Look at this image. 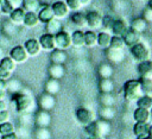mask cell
<instances>
[{
	"label": "cell",
	"instance_id": "obj_55",
	"mask_svg": "<svg viewBox=\"0 0 152 139\" xmlns=\"http://www.w3.org/2000/svg\"><path fill=\"white\" fill-rule=\"evenodd\" d=\"M147 134L152 138V124L151 125H148V131H147Z\"/></svg>",
	"mask_w": 152,
	"mask_h": 139
},
{
	"label": "cell",
	"instance_id": "obj_8",
	"mask_svg": "<svg viewBox=\"0 0 152 139\" xmlns=\"http://www.w3.org/2000/svg\"><path fill=\"white\" fill-rule=\"evenodd\" d=\"M10 57H11L17 64H20V63L26 62L30 56H28V53L26 52L24 45H15L14 48L11 49V51H10Z\"/></svg>",
	"mask_w": 152,
	"mask_h": 139
},
{
	"label": "cell",
	"instance_id": "obj_26",
	"mask_svg": "<svg viewBox=\"0 0 152 139\" xmlns=\"http://www.w3.org/2000/svg\"><path fill=\"white\" fill-rule=\"evenodd\" d=\"M39 18L37 12H26L24 18V25L26 27H36L39 24Z\"/></svg>",
	"mask_w": 152,
	"mask_h": 139
},
{
	"label": "cell",
	"instance_id": "obj_14",
	"mask_svg": "<svg viewBox=\"0 0 152 139\" xmlns=\"http://www.w3.org/2000/svg\"><path fill=\"white\" fill-rule=\"evenodd\" d=\"M24 48H25L26 52L28 53V56H32V57L38 56L39 52L42 51L39 40L36 39V38H30V39H27V40L24 43Z\"/></svg>",
	"mask_w": 152,
	"mask_h": 139
},
{
	"label": "cell",
	"instance_id": "obj_20",
	"mask_svg": "<svg viewBox=\"0 0 152 139\" xmlns=\"http://www.w3.org/2000/svg\"><path fill=\"white\" fill-rule=\"evenodd\" d=\"M59 90H61L59 80L49 77V80H46V82L44 84V91L48 94H51V95H56L57 93H59Z\"/></svg>",
	"mask_w": 152,
	"mask_h": 139
},
{
	"label": "cell",
	"instance_id": "obj_13",
	"mask_svg": "<svg viewBox=\"0 0 152 139\" xmlns=\"http://www.w3.org/2000/svg\"><path fill=\"white\" fill-rule=\"evenodd\" d=\"M39 44H40V48L44 50V51H49L51 52L52 50L56 49V42H55V36L53 34H50V33H44L39 37Z\"/></svg>",
	"mask_w": 152,
	"mask_h": 139
},
{
	"label": "cell",
	"instance_id": "obj_59",
	"mask_svg": "<svg viewBox=\"0 0 152 139\" xmlns=\"http://www.w3.org/2000/svg\"><path fill=\"white\" fill-rule=\"evenodd\" d=\"M147 6H148L150 8H152V0H148V4H147Z\"/></svg>",
	"mask_w": 152,
	"mask_h": 139
},
{
	"label": "cell",
	"instance_id": "obj_31",
	"mask_svg": "<svg viewBox=\"0 0 152 139\" xmlns=\"http://www.w3.org/2000/svg\"><path fill=\"white\" fill-rule=\"evenodd\" d=\"M110 39H112V34L108 32H100L97 33V43L96 45L102 48V49H107L110 45Z\"/></svg>",
	"mask_w": 152,
	"mask_h": 139
},
{
	"label": "cell",
	"instance_id": "obj_4",
	"mask_svg": "<svg viewBox=\"0 0 152 139\" xmlns=\"http://www.w3.org/2000/svg\"><path fill=\"white\" fill-rule=\"evenodd\" d=\"M75 116H76V120L78 121V124H81L82 126H87V125H89V124H91L93 121L96 120V114L87 107L77 108L76 113H75Z\"/></svg>",
	"mask_w": 152,
	"mask_h": 139
},
{
	"label": "cell",
	"instance_id": "obj_58",
	"mask_svg": "<svg viewBox=\"0 0 152 139\" xmlns=\"http://www.w3.org/2000/svg\"><path fill=\"white\" fill-rule=\"evenodd\" d=\"M88 139H104V137H89Z\"/></svg>",
	"mask_w": 152,
	"mask_h": 139
},
{
	"label": "cell",
	"instance_id": "obj_27",
	"mask_svg": "<svg viewBox=\"0 0 152 139\" xmlns=\"http://www.w3.org/2000/svg\"><path fill=\"white\" fill-rule=\"evenodd\" d=\"M71 44L75 48L84 46V32L81 30H76L71 33Z\"/></svg>",
	"mask_w": 152,
	"mask_h": 139
},
{
	"label": "cell",
	"instance_id": "obj_19",
	"mask_svg": "<svg viewBox=\"0 0 152 139\" xmlns=\"http://www.w3.org/2000/svg\"><path fill=\"white\" fill-rule=\"evenodd\" d=\"M122 38H124L125 45H127L129 48L135 45V44H138V43H140V39H141L140 33H138V32H135V31H133L131 29H128V31L122 36Z\"/></svg>",
	"mask_w": 152,
	"mask_h": 139
},
{
	"label": "cell",
	"instance_id": "obj_41",
	"mask_svg": "<svg viewBox=\"0 0 152 139\" xmlns=\"http://www.w3.org/2000/svg\"><path fill=\"white\" fill-rule=\"evenodd\" d=\"M0 65H2L5 69L10 70L11 72H13V71L15 70V68H17V63H15L10 56H5V57L0 61Z\"/></svg>",
	"mask_w": 152,
	"mask_h": 139
},
{
	"label": "cell",
	"instance_id": "obj_30",
	"mask_svg": "<svg viewBox=\"0 0 152 139\" xmlns=\"http://www.w3.org/2000/svg\"><path fill=\"white\" fill-rule=\"evenodd\" d=\"M139 82L142 94L152 96V77H140Z\"/></svg>",
	"mask_w": 152,
	"mask_h": 139
},
{
	"label": "cell",
	"instance_id": "obj_60",
	"mask_svg": "<svg viewBox=\"0 0 152 139\" xmlns=\"http://www.w3.org/2000/svg\"><path fill=\"white\" fill-rule=\"evenodd\" d=\"M151 118H152V109H151Z\"/></svg>",
	"mask_w": 152,
	"mask_h": 139
},
{
	"label": "cell",
	"instance_id": "obj_51",
	"mask_svg": "<svg viewBox=\"0 0 152 139\" xmlns=\"http://www.w3.org/2000/svg\"><path fill=\"white\" fill-rule=\"evenodd\" d=\"M1 139H19V138H18V134L15 132H12V133L1 135Z\"/></svg>",
	"mask_w": 152,
	"mask_h": 139
},
{
	"label": "cell",
	"instance_id": "obj_48",
	"mask_svg": "<svg viewBox=\"0 0 152 139\" xmlns=\"http://www.w3.org/2000/svg\"><path fill=\"white\" fill-rule=\"evenodd\" d=\"M12 74L13 72H11L10 70H7V69H5L2 65H0V78H2V80H8V78H11V76H12Z\"/></svg>",
	"mask_w": 152,
	"mask_h": 139
},
{
	"label": "cell",
	"instance_id": "obj_22",
	"mask_svg": "<svg viewBox=\"0 0 152 139\" xmlns=\"http://www.w3.org/2000/svg\"><path fill=\"white\" fill-rule=\"evenodd\" d=\"M48 74L51 78H56L59 80L64 76L65 74V69L63 67V64H53L51 63V65L48 68Z\"/></svg>",
	"mask_w": 152,
	"mask_h": 139
},
{
	"label": "cell",
	"instance_id": "obj_42",
	"mask_svg": "<svg viewBox=\"0 0 152 139\" xmlns=\"http://www.w3.org/2000/svg\"><path fill=\"white\" fill-rule=\"evenodd\" d=\"M109 48H112V49H118V50H122V49L125 48L124 38L120 37V36H112Z\"/></svg>",
	"mask_w": 152,
	"mask_h": 139
},
{
	"label": "cell",
	"instance_id": "obj_49",
	"mask_svg": "<svg viewBox=\"0 0 152 139\" xmlns=\"http://www.w3.org/2000/svg\"><path fill=\"white\" fill-rule=\"evenodd\" d=\"M7 4L12 7V10H15L23 6V0H7Z\"/></svg>",
	"mask_w": 152,
	"mask_h": 139
},
{
	"label": "cell",
	"instance_id": "obj_16",
	"mask_svg": "<svg viewBox=\"0 0 152 139\" xmlns=\"http://www.w3.org/2000/svg\"><path fill=\"white\" fill-rule=\"evenodd\" d=\"M66 59H68V53L65 52V50L56 48L50 52V61L53 64H64Z\"/></svg>",
	"mask_w": 152,
	"mask_h": 139
},
{
	"label": "cell",
	"instance_id": "obj_33",
	"mask_svg": "<svg viewBox=\"0 0 152 139\" xmlns=\"http://www.w3.org/2000/svg\"><path fill=\"white\" fill-rule=\"evenodd\" d=\"M70 19H71V21H72V24H74V25L78 26V27H81V29L87 26V19H86V14L81 13L80 11L74 12V13L71 14Z\"/></svg>",
	"mask_w": 152,
	"mask_h": 139
},
{
	"label": "cell",
	"instance_id": "obj_40",
	"mask_svg": "<svg viewBox=\"0 0 152 139\" xmlns=\"http://www.w3.org/2000/svg\"><path fill=\"white\" fill-rule=\"evenodd\" d=\"M23 84L20 83L19 80H10L7 82V91H11L12 94L18 93L20 90H23Z\"/></svg>",
	"mask_w": 152,
	"mask_h": 139
},
{
	"label": "cell",
	"instance_id": "obj_29",
	"mask_svg": "<svg viewBox=\"0 0 152 139\" xmlns=\"http://www.w3.org/2000/svg\"><path fill=\"white\" fill-rule=\"evenodd\" d=\"M99 102L102 107H113L115 102V97L113 93H100Z\"/></svg>",
	"mask_w": 152,
	"mask_h": 139
},
{
	"label": "cell",
	"instance_id": "obj_44",
	"mask_svg": "<svg viewBox=\"0 0 152 139\" xmlns=\"http://www.w3.org/2000/svg\"><path fill=\"white\" fill-rule=\"evenodd\" d=\"M65 4L68 6V8L70 11H72V12H77V11H80L83 7L81 5L80 0H65Z\"/></svg>",
	"mask_w": 152,
	"mask_h": 139
},
{
	"label": "cell",
	"instance_id": "obj_54",
	"mask_svg": "<svg viewBox=\"0 0 152 139\" xmlns=\"http://www.w3.org/2000/svg\"><path fill=\"white\" fill-rule=\"evenodd\" d=\"M137 139H152L148 134H145V135H140V137H137Z\"/></svg>",
	"mask_w": 152,
	"mask_h": 139
},
{
	"label": "cell",
	"instance_id": "obj_46",
	"mask_svg": "<svg viewBox=\"0 0 152 139\" xmlns=\"http://www.w3.org/2000/svg\"><path fill=\"white\" fill-rule=\"evenodd\" d=\"M7 94V81L0 78V100H5Z\"/></svg>",
	"mask_w": 152,
	"mask_h": 139
},
{
	"label": "cell",
	"instance_id": "obj_43",
	"mask_svg": "<svg viewBox=\"0 0 152 139\" xmlns=\"http://www.w3.org/2000/svg\"><path fill=\"white\" fill-rule=\"evenodd\" d=\"M14 132V125L10 121L7 122H2L0 124V134L4 135V134H8V133H12Z\"/></svg>",
	"mask_w": 152,
	"mask_h": 139
},
{
	"label": "cell",
	"instance_id": "obj_37",
	"mask_svg": "<svg viewBox=\"0 0 152 139\" xmlns=\"http://www.w3.org/2000/svg\"><path fill=\"white\" fill-rule=\"evenodd\" d=\"M148 122H135L133 125V133L135 137H140V135H145L147 134L148 131Z\"/></svg>",
	"mask_w": 152,
	"mask_h": 139
},
{
	"label": "cell",
	"instance_id": "obj_12",
	"mask_svg": "<svg viewBox=\"0 0 152 139\" xmlns=\"http://www.w3.org/2000/svg\"><path fill=\"white\" fill-rule=\"evenodd\" d=\"M52 11H53V15L56 19H64L65 17H68L70 10L68 8L65 1H56L51 5Z\"/></svg>",
	"mask_w": 152,
	"mask_h": 139
},
{
	"label": "cell",
	"instance_id": "obj_21",
	"mask_svg": "<svg viewBox=\"0 0 152 139\" xmlns=\"http://www.w3.org/2000/svg\"><path fill=\"white\" fill-rule=\"evenodd\" d=\"M138 72L140 77H152V61H142L138 63Z\"/></svg>",
	"mask_w": 152,
	"mask_h": 139
},
{
	"label": "cell",
	"instance_id": "obj_57",
	"mask_svg": "<svg viewBox=\"0 0 152 139\" xmlns=\"http://www.w3.org/2000/svg\"><path fill=\"white\" fill-rule=\"evenodd\" d=\"M4 57H5V55H4V49L0 46V61H1Z\"/></svg>",
	"mask_w": 152,
	"mask_h": 139
},
{
	"label": "cell",
	"instance_id": "obj_15",
	"mask_svg": "<svg viewBox=\"0 0 152 139\" xmlns=\"http://www.w3.org/2000/svg\"><path fill=\"white\" fill-rule=\"evenodd\" d=\"M37 14H38L39 21L40 23H44V24H46L48 21H50L51 19L55 18L51 5H42L40 8L38 10V13Z\"/></svg>",
	"mask_w": 152,
	"mask_h": 139
},
{
	"label": "cell",
	"instance_id": "obj_45",
	"mask_svg": "<svg viewBox=\"0 0 152 139\" xmlns=\"http://www.w3.org/2000/svg\"><path fill=\"white\" fill-rule=\"evenodd\" d=\"M114 20L115 19L112 15H104V17H102V27H104L107 30H110L112 26H113Z\"/></svg>",
	"mask_w": 152,
	"mask_h": 139
},
{
	"label": "cell",
	"instance_id": "obj_3",
	"mask_svg": "<svg viewBox=\"0 0 152 139\" xmlns=\"http://www.w3.org/2000/svg\"><path fill=\"white\" fill-rule=\"evenodd\" d=\"M124 96L128 102H137V100L142 96V91L140 88L139 80H128L124 84Z\"/></svg>",
	"mask_w": 152,
	"mask_h": 139
},
{
	"label": "cell",
	"instance_id": "obj_39",
	"mask_svg": "<svg viewBox=\"0 0 152 139\" xmlns=\"http://www.w3.org/2000/svg\"><path fill=\"white\" fill-rule=\"evenodd\" d=\"M135 103H137V107H141V108H145V109L151 110L152 109V96L142 95V96H140L137 100Z\"/></svg>",
	"mask_w": 152,
	"mask_h": 139
},
{
	"label": "cell",
	"instance_id": "obj_52",
	"mask_svg": "<svg viewBox=\"0 0 152 139\" xmlns=\"http://www.w3.org/2000/svg\"><path fill=\"white\" fill-rule=\"evenodd\" d=\"M7 107H8V103L5 100H0V112L7 110Z\"/></svg>",
	"mask_w": 152,
	"mask_h": 139
},
{
	"label": "cell",
	"instance_id": "obj_36",
	"mask_svg": "<svg viewBox=\"0 0 152 139\" xmlns=\"http://www.w3.org/2000/svg\"><path fill=\"white\" fill-rule=\"evenodd\" d=\"M97 43V33H95L93 30H89L84 32V45L88 48L95 46Z\"/></svg>",
	"mask_w": 152,
	"mask_h": 139
},
{
	"label": "cell",
	"instance_id": "obj_28",
	"mask_svg": "<svg viewBox=\"0 0 152 139\" xmlns=\"http://www.w3.org/2000/svg\"><path fill=\"white\" fill-rule=\"evenodd\" d=\"M97 72L101 78H112L114 70H113V67L110 63H102V64H100Z\"/></svg>",
	"mask_w": 152,
	"mask_h": 139
},
{
	"label": "cell",
	"instance_id": "obj_38",
	"mask_svg": "<svg viewBox=\"0 0 152 139\" xmlns=\"http://www.w3.org/2000/svg\"><path fill=\"white\" fill-rule=\"evenodd\" d=\"M34 139H52V133L48 127H36Z\"/></svg>",
	"mask_w": 152,
	"mask_h": 139
},
{
	"label": "cell",
	"instance_id": "obj_9",
	"mask_svg": "<svg viewBox=\"0 0 152 139\" xmlns=\"http://www.w3.org/2000/svg\"><path fill=\"white\" fill-rule=\"evenodd\" d=\"M87 26L90 30H96L102 26V14L97 11H89L86 14Z\"/></svg>",
	"mask_w": 152,
	"mask_h": 139
},
{
	"label": "cell",
	"instance_id": "obj_56",
	"mask_svg": "<svg viewBox=\"0 0 152 139\" xmlns=\"http://www.w3.org/2000/svg\"><path fill=\"white\" fill-rule=\"evenodd\" d=\"M6 2H7V0H0V12H1V10H2V7Z\"/></svg>",
	"mask_w": 152,
	"mask_h": 139
},
{
	"label": "cell",
	"instance_id": "obj_5",
	"mask_svg": "<svg viewBox=\"0 0 152 139\" xmlns=\"http://www.w3.org/2000/svg\"><path fill=\"white\" fill-rule=\"evenodd\" d=\"M131 49V55L133 56V58L139 63L142 61H147L150 59V49L144 44V43H138L133 46L129 48Z\"/></svg>",
	"mask_w": 152,
	"mask_h": 139
},
{
	"label": "cell",
	"instance_id": "obj_53",
	"mask_svg": "<svg viewBox=\"0 0 152 139\" xmlns=\"http://www.w3.org/2000/svg\"><path fill=\"white\" fill-rule=\"evenodd\" d=\"M90 1H91V0H80V2H81L82 6H87V5H89Z\"/></svg>",
	"mask_w": 152,
	"mask_h": 139
},
{
	"label": "cell",
	"instance_id": "obj_18",
	"mask_svg": "<svg viewBox=\"0 0 152 139\" xmlns=\"http://www.w3.org/2000/svg\"><path fill=\"white\" fill-rule=\"evenodd\" d=\"M112 33L114 36H120L122 37L127 31H128V25L126 24V21H124L122 19H115L113 23V26L110 29Z\"/></svg>",
	"mask_w": 152,
	"mask_h": 139
},
{
	"label": "cell",
	"instance_id": "obj_2",
	"mask_svg": "<svg viewBox=\"0 0 152 139\" xmlns=\"http://www.w3.org/2000/svg\"><path fill=\"white\" fill-rule=\"evenodd\" d=\"M84 131L89 137H106L110 132V124L109 121L99 119L84 126Z\"/></svg>",
	"mask_w": 152,
	"mask_h": 139
},
{
	"label": "cell",
	"instance_id": "obj_11",
	"mask_svg": "<svg viewBox=\"0 0 152 139\" xmlns=\"http://www.w3.org/2000/svg\"><path fill=\"white\" fill-rule=\"evenodd\" d=\"M106 58H107L108 63H110V64H119L125 59V53L122 50L107 48L106 49Z\"/></svg>",
	"mask_w": 152,
	"mask_h": 139
},
{
	"label": "cell",
	"instance_id": "obj_7",
	"mask_svg": "<svg viewBox=\"0 0 152 139\" xmlns=\"http://www.w3.org/2000/svg\"><path fill=\"white\" fill-rule=\"evenodd\" d=\"M38 106L43 110L51 112L55 108V106H56V97H55V95H51V94H48V93L44 91L38 97Z\"/></svg>",
	"mask_w": 152,
	"mask_h": 139
},
{
	"label": "cell",
	"instance_id": "obj_25",
	"mask_svg": "<svg viewBox=\"0 0 152 139\" xmlns=\"http://www.w3.org/2000/svg\"><path fill=\"white\" fill-rule=\"evenodd\" d=\"M146 27H147V23H146V20L142 17H139V18L133 19L132 23H131V26H129L131 30H133V31H135L138 33L145 32Z\"/></svg>",
	"mask_w": 152,
	"mask_h": 139
},
{
	"label": "cell",
	"instance_id": "obj_47",
	"mask_svg": "<svg viewBox=\"0 0 152 139\" xmlns=\"http://www.w3.org/2000/svg\"><path fill=\"white\" fill-rule=\"evenodd\" d=\"M142 18L146 20V23H152V8H150L148 6L142 11Z\"/></svg>",
	"mask_w": 152,
	"mask_h": 139
},
{
	"label": "cell",
	"instance_id": "obj_24",
	"mask_svg": "<svg viewBox=\"0 0 152 139\" xmlns=\"http://www.w3.org/2000/svg\"><path fill=\"white\" fill-rule=\"evenodd\" d=\"M62 30L63 29H62V24H61L59 19L53 18V19H51L50 21H48L45 24V31H46V33H50V34H53L55 36V34H57Z\"/></svg>",
	"mask_w": 152,
	"mask_h": 139
},
{
	"label": "cell",
	"instance_id": "obj_1",
	"mask_svg": "<svg viewBox=\"0 0 152 139\" xmlns=\"http://www.w3.org/2000/svg\"><path fill=\"white\" fill-rule=\"evenodd\" d=\"M12 102L19 114H27L33 108V99L28 93H25L24 89L12 94Z\"/></svg>",
	"mask_w": 152,
	"mask_h": 139
},
{
	"label": "cell",
	"instance_id": "obj_10",
	"mask_svg": "<svg viewBox=\"0 0 152 139\" xmlns=\"http://www.w3.org/2000/svg\"><path fill=\"white\" fill-rule=\"evenodd\" d=\"M51 113L48 110L39 109L34 114V125L36 127H49L51 124Z\"/></svg>",
	"mask_w": 152,
	"mask_h": 139
},
{
	"label": "cell",
	"instance_id": "obj_17",
	"mask_svg": "<svg viewBox=\"0 0 152 139\" xmlns=\"http://www.w3.org/2000/svg\"><path fill=\"white\" fill-rule=\"evenodd\" d=\"M133 119L135 122H148L151 119V110L137 107L133 112Z\"/></svg>",
	"mask_w": 152,
	"mask_h": 139
},
{
	"label": "cell",
	"instance_id": "obj_34",
	"mask_svg": "<svg viewBox=\"0 0 152 139\" xmlns=\"http://www.w3.org/2000/svg\"><path fill=\"white\" fill-rule=\"evenodd\" d=\"M42 2L40 0H23V8L25 12H38L40 8Z\"/></svg>",
	"mask_w": 152,
	"mask_h": 139
},
{
	"label": "cell",
	"instance_id": "obj_32",
	"mask_svg": "<svg viewBox=\"0 0 152 139\" xmlns=\"http://www.w3.org/2000/svg\"><path fill=\"white\" fill-rule=\"evenodd\" d=\"M100 93H113L114 91V82L112 78H100L99 82Z\"/></svg>",
	"mask_w": 152,
	"mask_h": 139
},
{
	"label": "cell",
	"instance_id": "obj_35",
	"mask_svg": "<svg viewBox=\"0 0 152 139\" xmlns=\"http://www.w3.org/2000/svg\"><path fill=\"white\" fill-rule=\"evenodd\" d=\"M99 115H100V119L110 121L115 118V109L113 107H102L101 106V108L99 110Z\"/></svg>",
	"mask_w": 152,
	"mask_h": 139
},
{
	"label": "cell",
	"instance_id": "obj_50",
	"mask_svg": "<svg viewBox=\"0 0 152 139\" xmlns=\"http://www.w3.org/2000/svg\"><path fill=\"white\" fill-rule=\"evenodd\" d=\"M10 118H11V114H10L8 110H2V112H0V124L10 121Z\"/></svg>",
	"mask_w": 152,
	"mask_h": 139
},
{
	"label": "cell",
	"instance_id": "obj_6",
	"mask_svg": "<svg viewBox=\"0 0 152 139\" xmlns=\"http://www.w3.org/2000/svg\"><path fill=\"white\" fill-rule=\"evenodd\" d=\"M55 42H56V48L62 49V50H68L71 44V34L64 30L59 31L57 34H55Z\"/></svg>",
	"mask_w": 152,
	"mask_h": 139
},
{
	"label": "cell",
	"instance_id": "obj_23",
	"mask_svg": "<svg viewBox=\"0 0 152 139\" xmlns=\"http://www.w3.org/2000/svg\"><path fill=\"white\" fill-rule=\"evenodd\" d=\"M25 10L23 7L20 8H15L11 12L10 14V20L12 21V24L14 25H21L24 24V18H25Z\"/></svg>",
	"mask_w": 152,
	"mask_h": 139
}]
</instances>
